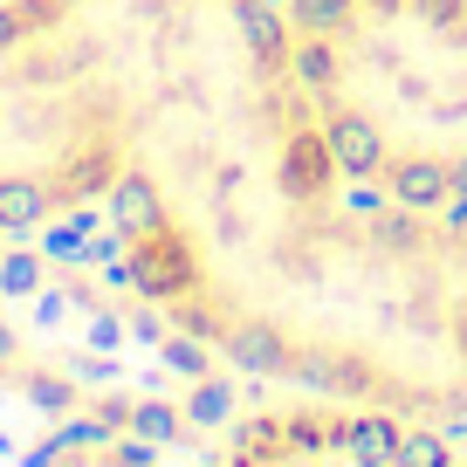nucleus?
<instances>
[{"instance_id":"6e6552de","label":"nucleus","mask_w":467,"mask_h":467,"mask_svg":"<svg viewBox=\"0 0 467 467\" xmlns=\"http://www.w3.org/2000/svg\"><path fill=\"white\" fill-rule=\"evenodd\" d=\"M42 275H48L42 254H21V248L0 254V296H35V289H42Z\"/></svg>"},{"instance_id":"423d86ee","label":"nucleus","mask_w":467,"mask_h":467,"mask_svg":"<svg viewBox=\"0 0 467 467\" xmlns=\"http://www.w3.org/2000/svg\"><path fill=\"white\" fill-rule=\"evenodd\" d=\"M186 426H234V385L220 379H192V399H186Z\"/></svg>"},{"instance_id":"7ed1b4c3","label":"nucleus","mask_w":467,"mask_h":467,"mask_svg":"<svg viewBox=\"0 0 467 467\" xmlns=\"http://www.w3.org/2000/svg\"><path fill=\"white\" fill-rule=\"evenodd\" d=\"M371 192L392 200V206H406V213H440V206L453 200V159H447V151L406 145V151L385 159V172L371 179Z\"/></svg>"},{"instance_id":"f257e3e1","label":"nucleus","mask_w":467,"mask_h":467,"mask_svg":"<svg viewBox=\"0 0 467 467\" xmlns=\"http://www.w3.org/2000/svg\"><path fill=\"white\" fill-rule=\"evenodd\" d=\"M220 467H467L453 440L392 406H268L220 433Z\"/></svg>"},{"instance_id":"f03ea898","label":"nucleus","mask_w":467,"mask_h":467,"mask_svg":"<svg viewBox=\"0 0 467 467\" xmlns=\"http://www.w3.org/2000/svg\"><path fill=\"white\" fill-rule=\"evenodd\" d=\"M317 110H323V138H330V159L344 172V186H371L385 172V159H392V131L358 97H344V89L317 97Z\"/></svg>"},{"instance_id":"1a4fd4ad","label":"nucleus","mask_w":467,"mask_h":467,"mask_svg":"<svg viewBox=\"0 0 467 467\" xmlns=\"http://www.w3.org/2000/svg\"><path fill=\"white\" fill-rule=\"evenodd\" d=\"M28 371H21V337L0 323V385H21Z\"/></svg>"},{"instance_id":"20e7f679","label":"nucleus","mask_w":467,"mask_h":467,"mask_svg":"<svg viewBox=\"0 0 467 467\" xmlns=\"http://www.w3.org/2000/svg\"><path fill=\"white\" fill-rule=\"evenodd\" d=\"M56 467H165V461H159V447H151V440H138V433H103L97 447L62 453Z\"/></svg>"},{"instance_id":"39448f33","label":"nucleus","mask_w":467,"mask_h":467,"mask_svg":"<svg viewBox=\"0 0 467 467\" xmlns=\"http://www.w3.org/2000/svg\"><path fill=\"white\" fill-rule=\"evenodd\" d=\"M131 433L151 440V447H172V440H186V412H172L165 399H131Z\"/></svg>"},{"instance_id":"0eeeda50","label":"nucleus","mask_w":467,"mask_h":467,"mask_svg":"<svg viewBox=\"0 0 467 467\" xmlns=\"http://www.w3.org/2000/svg\"><path fill=\"white\" fill-rule=\"evenodd\" d=\"M165 365L172 371H186V379H213V365H220V350L213 344H200V337H186V330H165Z\"/></svg>"}]
</instances>
